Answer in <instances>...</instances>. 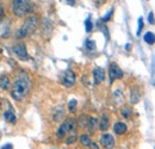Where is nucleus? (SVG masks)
Instances as JSON below:
<instances>
[{
  "label": "nucleus",
  "instance_id": "f257e3e1",
  "mask_svg": "<svg viewBox=\"0 0 155 149\" xmlns=\"http://www.w3.org/2000/svg\"><path fill=\"white\" fill-rule=\"evenodd\" d=\"M30 87H31V84H30V80H29L26 74L19 75L18 79L16 80V83L13 84L12 88H11V96H12V98L16 102H22L29 94Z\"/></svg>",
  "mask_w": 155,
  "mask_h": 149
},
{
  "label": "nucleus",
  "instance_id": "f03ea898",
  "mask_svg": "<svg viewBox=\"0 0 155 149\" xmlns=\"http://www.w3.org/2000/svg\"><path fill=\"white\" fill-rule=\"evenodd\" d=\"M38 23H39V19L36 16H31V17L26 18L25 22L23 23V25L16 32V36L18 38H24V37H28V36L32 35L35 32V30L37 29Z\"/></svg>",
  "mask_w": 155,
  "mask_h": 149
},
{
  "label": "nucleus",
  "instance_id": "7ed1b4c3",
  "mask_svg": "<svg viewBox=\"0 0 155 149\" xmlns=\"http://www.w3.org/2000/svg\"><path fill=\"white\" fill-rule=\"evenodd\" d=\"M31 11L30 0H13L12 1V12L15 16L23 18Z\"/></svg>",
  "mask_w": 155,
  "mask_h": 149
},
{
  "label": "nucleus",
  "instance_id": "20e7f679",
  "mask_svg": "<svg viewBox=\"0 0 155 149\" xmlns=\"http://www.w3.org/2000/svg\"><path fill=\"white\" fill-rule=\"evenodd\" d=\"M109 78H110V84H112L115 80L117 79H122L123 78V72L121 70V68L116 64V63H111L110 68H109Z\"/></svg>",
  "mask_w": 155,
  "mask_h": 149
},
{
  "label": "nucleus",
  "instance_id": "39448f33",
  "mask_svg": "<svg viewBox=\"0 0 155 149\" xmlns=\"http://www.w3.org/2000/svg\"><path fill=\"white\" fill-rule=\"evenodd\" d=\"M75 79H76L75 73L72 70H66L61 77V81L66 87H73L75 84Z\"/></svg>",
  "mask_w": 155,
  "mask_h": 149
},
{
  "label": "nucleus",
  "instance_id": "423d86ee",
  "mask_svg": "<svg viewBox=\"0 0 155 149\" xmlns=\"http://www.w3.org/2000/svg\"><path fill=\"white\" fill-rule=\"evenodd\" d=\"M100 143L105 149H113L115 148V138L111 134H103L100 136Z\"/></svg>",
  "mask_w": 155,
  "mask_h": 149
},
{
  "label": "nucleus",
  "instance_id": "0eeeda50",
  "mask_svg": "<svg viewBox=\"0 0 155 149\" xmlns=\"http://www.w3.org/2000/svg\"><path fill=\"white\" fill-rule=\"evenodd\" d=\"M13 53H15L20 60H28V58H29L28 50H26V47H25L24 43L16 44V45L13 47Z\"/></svg>",
  "mask_w": 155,
  "mask_h": 149
},
{
  "label": "nucleus",
  "instance_id": "6e6552de",
  "mask_svg": "<svg viewBox=\"0 0 155 149\" xmlns=\"http://www.w3.org/2000/svg\"><path fill=\"white\" fill-rule=\"evenodd\" d=\"M93 78H94V84H100L105 80V72L102 67H96L93 69Z\"/></svg>",
  "mask_w": 155,
  "mask_h": 149
},
{
  "label": "nucleus",
  "instance_id": "1a4fd4ad",
  "mask_svg": "<svg viewBox=\"0 0 155 149\" xmlns=\"http://www.w3.org/2000/svg\"><path fill=\"white\" fill-rule=\"evenodd\" d=\"M63 129H64V131L68 134V132H72V131H75V128H76V122L74 121V119H72V118H69V119H66L64 122H63V124L61 125Z\"/></svg>",
  "mask_w": 155,
  "mask_h": 149
},
{
  "label": "nucleus",
  "instance_id": "9d476101",
  "mask_svg": "<svg viewBox=\"0 0 155 149\" xmlns=\"http://www.w3.org/2000/svg\"><path fill=\"white\" fill-rule=\"evenodd\" d=\"M126 130H128V126H126V124L123 123V122H117V123H115V125H113V131H115V134H117V135H124V134L126 132Z\"/></svg>",
  "mask_w": 155,
  "mask_h": 149
},
{
  "label": "nucleus",
  "instance_id": "9b49d317",
  "mask_svg": "<svg viewBox=\"0 0 155 149\" xmlns=\"http://www.w3.org/2000/svg\"><path fill=\"white\" fill-rule=\"evenodd\" d=\"M0 87H1L3 91H7L11 87V81L10 78L7 75H1L0 77Z\"/></svg>",
  "mask_w": 155,
  "mask_h": 149
},
{
  "label": "nucleus",
  "instance_id": "f8f14e48",
  "mask_svg": "<svg viewBox=\"0 0 155 149\" xmlns=\"http://www.w3.org/2000/svg\"><path fill=\"white\" fill-rule=\"evenodd\" d=\"M130 99H131V103L132 104H137L141 99V96H140V91L137 90V87H134L131 91H130Z\"/></svg>",
  "mask_w": 155,
  "mask_h": 149
},
{
  "label": "nucleus",
  "instance_id": "ddd939ff",
  "mask_svg": "<svg viewBox=\"0 0 155 149\" xmlns=\"http://www.w3.org/2000/svg\"><path fill=\"white\" fill-rule=\"evenodd\" d=\"M86 126L88 128L90 132H94L97 130V128H98V121H97V118H94V117L93 118H88Z\"/></svg>",
  "mask_w": 155,
  "mask_h": 149
},
{
  "label": "nucleus",
  "instance_id": "4468645a",
  "mask_svg": "<svg viewBox=\"0 0 155 149\" xmlns=\"http://www.w3.org/2000/svg\"><path fill=\"white\" fill-rule=\"evenodd\" d=\"M98 126H99V129H100L102 131H105V130L109 129L110 122H109V117H107L106 115H104V116L102 117V121H100V123L98 124Z\"/></svg>",
  "mask_w": 155,
  "mask_h": 149
},
{
  "label": "nucleus",
  "instance_id": "2eb2a0df",
  "mask_svg": "<svg viewBox=\"0 0 155 149\" xmlns=\"http://www.w3.org/2000/svg\"><path fill=\"white\" fill-rule=\"evenodd\" d=\"M113 100L117 105H121V103H123L124 100V97H123V92L121 90H116L113 92Z\"/></svg>",
  "mask_w": 155,
  "mask_h": 149
},
{
  "label": "nucleus",
  "instance_id": "dca6fc26",
  "mask_svg": "<svg viewBox=\"0 0 155 149\" xmlns=\"http://www.w3.org/2000/svg\"><path fill=\"white\" fill-rule=\"evenodd\" d=\"M4 118H5L7 122L12 123V124H15V123L17 122L16 115H15L13 112H11V111H5V112H4Z\"/></svg>",
  "mask_w": 155,
  "mask_h": 149
},
{
  "label": "nucleus",
  "instance_id": "f3484780",
  "mask_svg": "<svg viewBox=\"0 0 155 149\" xmlns=\"http://www.w3.org/2000/svg\"><path fill=\"white\" fill-rule=\"evenodd\" d=\"M63 116V109L61 106H57L55 110H54V113H53V119L54 121H60Z\"/></svg>",
  "mask_w": 155,
  "mask_h": 149
},
{
  "label": "nucleus",
  "instance_id": "a211bd4d",
  "mask_svg": "<svg viewBox=\"0 0 155 149\" xmlns=\"http://www.w3.org/2000/svg\"><path fill=\"white\" fill-rule=\"evenodd\" d=\"M143 38H144V42L148 43V44H150V45L154 44V42H155V36H154V34H153V32H149V31L144 34V37H143Z\"/></svg>",
  "mask_w": 155,
  "mask_h": 149
},
{
  "label": "nucleus",
  "instance_id": "6ab92c4d",
  "mask_svg": "<svg viewBox=\"0 0 155 149\" xmlns=\"http://www.w3.org/2000/svg\"><path fill=\"white\" fill-rule=\"evenodd\" d=\"M79 140H80V143H81L84 147H88V145L92 143V140H91V137H90L88 135H81Z\"/></svg>",
  "mask_w": 155,
  "mask_h": 149
},
{
  "label": "nucleus",
  "instance_id": "aec40b11",
  "mask_svg": "<svg viewBox=\"0 0 155 149\" xmlns=\"http://www.w3.org/2000/svg\"><path fill=\"white\" fill-rule=\"evenodd\" d=\"M76 105H78V102L75 100V99H72V100H69V103H68V110H69V112H75L76 111Z\"/></svg>",
  "mask_w": 155,
  "mask_h": 149
},
{
  "label": "nucleus",
  "instance_id": "412c9836",
  "mask_svg": "<svg viewBox=\"0 0 155 149\" xmlns=\"http://www.w3.org/2000/svg\"><path fill=\"white\" fill-rule=\"evenodd\" d=\"M86 48H87L88 50H94V49H96V42L88 39V41L86 42Z\"/></svg>",
  "mask_w": 155,
  "mask_h": 149
},
{
  "label": "nucleus",
  "instance_id": "4be33fe9",
  "mask_svg": "<svg viewBox=\"0 0 155 149\" xmlns=\"http://www.w3.org/2000/svg\"><path fill=\"white\" fill-rule=\"evenodd\" d=\"M87 121H88V118H87V117L81 116V117H80V119H79V124H80V126L86 128V125H87Z\"/></svg>",
  "mask_w": 155,
  "mask_h": 149
},
{
  "label": "nucleus",
  "instance_id": "5701e85b",
  "mask_svg": "<svg viewBox=\"0 0 155 149\" xmlns=\"http://www.w3.org/2000/svg\"><path fill=\"white\" fill-rule=\"evenodd\" d=\"M122 115H123V117L129 118L130 115H131V110L129 107H124V109H122Z\"/></svg>",
  "mask_w": 155,
  "mask_h": 149
},
{
  "label": "nucleus",
  "instance_id": "b1692460",
  "mask_svg": "<svg viewBox=\"0 0 155 149\" xmlns=\"http://www.w3.org/2000/svg\"><path fill=\"white\" fill-rule=\"evenodd\" d=\"M85 26H86V31H87V32L92 31L93 25H92V22H91L90 19H86V22H85Z\"/></svg>",
  "mask_w": 155,
  "mask_h": 149
},
{
  "label": "nucleus",
  "instance_id": "393cba45",
  "mask_svg": "<svg viewBox=\"0 0 155 149\" xmlns=\"http://www.w3.org/2000/svg\"><path fill=\"white\" fill-rule=\"evenodd\" d=\"M142 29H143V19L140 17V18H138V29H137V36H140V34H141Z\"/></svg>",
  "mask_w": 155,
  "mask_h": 149
},
{
  "label": "nucleus",
  "instance_id": "a878e982",
  "mask_svg": "<svg viewBox=\"0 0 155 149\" xmlns=\"http://www.w3.org/2000/svg\"><path fill=\"white\" fill-rule=\"evenodd\" d=\"M112 13H113V9L111 7V9H110V11L107 12V15H106L105 17H103V18H102V19H103V22H107V20L110 19V17L112 16Z\"/></svg>",
  "mask_w": 155,
  "mask_h": 149
},
{
  "label": "nucleus",
  "instance_id": "bb28decb",
  "mask_svg": "<svg viewBox=\"0 0 155 149\" xmlns=\"http://www.w3.org/2000/svg\"><path fill=\"white\" fill-rule=\"evenodd\" d=\"M75 141H76V136H75V132H74V134L67 140V144H72V143H74Z\"/></svg>",
  "mask_w": 155,
  "mask_h": 149
},
{
  "label": "nucleus",
  "instance_id": "cd10ccee",
  "mask_svg": "<svg viewBox=\"0 0 155 149\" xmlns=\"http://www.w3.org/2000/svg\"><path fill=\"white\" fill-rule=\"evenodd\" d=\"M148 22L150 24H154V12H149V15H148Z\"/></svg>",
  "mask_w": 155,
  "mask_h": 149
},
{
  "label": "nucleus",
  "instance_id": "c85d7f7f",
  "mask_svg": "<svg viewBox=\"0 0 155 149\" xmlns=\"http://www.w3.org/2000/svg\"><path fill=\"white\" fill-rule=\"evenodd\" d=\"M88 147H90V149H100V148H99V145H98L97 143H94V142H92Z\"/></svg>",
  "mask_w": 155,
  "mask_h": 149
},
{
  "label": "nucleus",
  "instance_id": "c756f323",
  "mask_svg": "<svg viewBox=\"0 0 155 149\" xmlns=\"http://www.w3.org/2000/svg\"><path fill=\"white\" fill-rule=\"evenodd\" d=\"M1 149H13V145L11 143H6L5 145L1 147Z\"/></svg>",
  "mask_w": 155,
  "mask_h": 149
},
{
  "label": "nucleus",
  "instance_id": "7c9ffc66",
  "mask_svg": "<svg viewBox=\"0 0 155 149\" xmlns=\"http://www.w3.org/2000/svg\"><path fill=\"white\" fill-rule=\"evenodd\" d=\"M4 16V7L0 5V17H3Z\"/></svg>",
  "mask_w": 155,
  "mask_h": 149
},
{
  "label": "nucleus",
  "instance_id": "2f4dec72",
  "mask_svg": "<svg viewBox=\"0 0 155 149\" xmlns=\"http://www.w3.org/2000/svg\"><path fill=\"white\" fill-rule=\"evenodd\" d=\"M67 3H68L69 5H74V4H75V1H74V0H67Z\"/></svg>",
  "mask_w": 155,
  "mask_h": 149
}]
</instances>
